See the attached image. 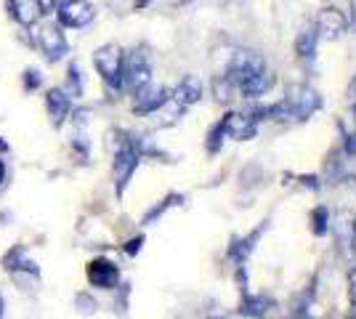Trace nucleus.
<instances>
[{"instance_id":"9d476101","label":"nucleus","mask_w":356,"mask_h":319,"mask_svg":"<svg viewBox=\"0 0 356 319\" xmlns=\"http://www.w3.org/2000/svg\"><path fill=\"white\" fill-rule=\"evenodd\" d=\"M223 131L229 138H237V141H248L258 133V122L252 120L248 112H232L223 117Z\"/></svg>"},{"instance_id":"393cba45","label":"nucleus","mask_w":356,"mask_h":319,"mask_svg":"<svg viewBox=\"0 0 356 319\" xmlns=\"http://www.w3.org/2000/svg\"><path fill=\"white\" fill-rule=\"evenodd\" d=\"M348 285H351V304L356 306V272H351V277H348Z\"/></svg>"},{"instance_id":"a878e982","label":"nucleus","mask_w":356,"mask_h":319,"mask_svg":"<svg viewBox=\"0 0 356 319\" xmlns=\"http://www.w3.org/2000/svg\"><path fill=\"white\" fill-rule=\"evenodd\" d=\"M77 304L83 306V311H93V301H90V298H86V295H80V298H77Z\"/></svg>"},{"instance_id":"1a4fd4ad","label":"nucleus","mask_w":356,"mask_h":319,"mask_svg":"<svg viewBox=\"0 0 356 319\" xmlns=\"http://www.w3.org/2000/svg\"><path fill=\"white\" fill-rule=\"evenodd\" d=\"M168 101H170V91L163 88V85H152V83H149L141 91H136L134 112L136 115H152V112L163 109Z\"/></svg>"},{"instance_id":"4468645a","label":"nucleus","mask_w":356,"mask_h":319,"mask_svg":"<svg viewBox=\"0 0 356 319\" xmlns=\"http://www.w3.org/2000/svg\"><path fill=\"white\" fill-rule=\"evenodd\" d=\"M316 43H319L316 27H314V24H306L303 30L298 32V38H296L298 59H300V61H314V56H316Z\"/></svg>"},{"instance_id":"f03ea898","label":"nucleus","mask_w":356,"mask_h":319,"mask_svg":"<svg viewBox=\"0 0 356 319\" xmlns=\"http://www.w3.org/2000/svg\"><path fill=\"white\" fill-rule=\"evenodd\" d=\"M322 106L319 93L306 83H296L287 88V96L277 104H268V120L277 122H303Z\"/></svg>"},{"instance_id":"412c9836","label":"nucleus","mask_w":356,"mask_h":319,"mask_svg":"<svg viewBox=\"0 0 356 319\" xmlns=\"http://www.w3.org/2000/svg\"><path fill=\"white\" fill-rule=\"evenodd\" d=\"M38 11H40V16L54 14L56 11V0H38Z\"/></svg>"},{"instance_id":"20e7f679","label":"nucleus","mask_w":356,"mask_h":319,"mask_svg":"<svg viewBox=\"0 0 356 319\" xmlns=\"http://www.w3.org/2000/svg\"><path fill=\"white\" fill-rule=\"evenodd\" d=\"M93 64L109 88L122 91V51H120V46H112V43L102 46L93 54Z\"/></svg>"},{"instance_id":"aec40b11","label":"nucleus","mask_w":356,"mask_h":319,"mask_svg":"<svg viewBox=\"0 0 356 319\" xmlns=\"http://www.w3.org/2000/svg\"><path fill=\"white\" fill-rule=\"evenodd\" d=\"M43 85V75H38L35 69H27L24 72V88L27 91H35V88H40Z\"/></svg>"},{"instance_id":"dca6fc26","label":"nucleus","mask_w":356,"mask_h":319,"mask_svg":"<svg viewBox=\"0 0 356 319\" xmlns=\"http://www.w3.org/2000/svg\"><path fill=\"white\" fill-rule=\"evenodd\" d=\"M268 311H271V301L264 298V295H255V298H248L245 304H242V314L245 317H268Z\"/></svg>"},{"instance_id":"9b49d317","label":"nucleus","mask_w":356,"mask_h":319,"mask_svg":"<svg viewBox=\"0 0 356 319\" xmlns=\"http://www.w3.org/2000/svg\"><path fill=\"white\" fill-rule=\"evenodd\" d=\"M88 282L93 288H102V290H112L118 288L120 282V269L106 259H96L88 266Z\"/></svg>"},{"instance_id":"5701e85b","label":"nucleus","mask_w":356,"mask_h":319,"mask_svg":"<svg viewBox=\"0 0 356 319\" xmlns=\"http://www.w3.org/2000/svg\"><path fill=\"white\" fill-rule=\"evenodd\" d=\"M346 19H348V30L356 32V0L348 3V14H346Z\"/></svg>"},{"instance_id":"c85d7f7f","label":"nucleus","mask_w":356,"mask_h":319,"mask_svg":"<svg viewBox=\"0 0 356 319\" xmlns=\"http://www.w3.org/2000/svg\"><path fill=\"white\" fill-rule=\"evenodd\" d=\"M0 317H3V295H0Z\"/></svg>"},{"instance_id":"b1692460","label":"nucleus","mask_w":356,"mask_h":319,"mask_svg":"<svg viewBox=\"0 0 356 319\" xmlns=\"http://www.w3.org/2000/svg\"><path fill=\"white\" fill-rule=\"evenodd\" d=\"M348 106H351V112H356V75L348 83Z\"/></svg>"},{"instance_id":"f3484780","label":"nucleus","mask_w":356,"mask_h":319,"mask_svg":"<svg viewBox=\"0 0 356 319\" xmlns=\"http://www.w3.org/2000/svg\"><path fill=\"white\" fill-rule=\"evenodd\" d=\"M213 91H216V99H218V104H229L234 96H237V85L229 80L226 75L216 77V83H213Z\"/></svg>"},{"instance_id":"f257e3e1","label":"nucleus","mask_w":356,"mask_h":319,"mask_svg":"<svg viewBox=\"0 0 356 319\" xmlns=\"http://www.w3.org/2000/svg\"><path fill=\"white\" fill-rule=\"evenodd\" d=\"M226 77L248 99H258L274 85V75L268 69L266 59L255 51H234V56L229 61V69H226Z\"/></svg>"},{"instance_id":"0eeeda50","label":"nucleus","mask_w":356,"mask_h":319,"mask_svg":"<svg viewBox=\"0 0 356 319\" xmlns=\"http://www.w3.org/2000/svg\"><path fill=\"white\" fill-rule=\"evenodd\" d=\"M316 35L325 38V40H338L343 38V32L348 30V19H346V11L335 8V6H327L319 11L316 16Z\"/></svg>"},{"instance_id":"4be33fe9","label":"nucleus","mask_w":356,"mask_h":319,"mask_svg":"<svg viewBox=\"0 0 356 319\" xmlns=\"http://www.w3.org/2000/svg\"><path fill=\"white\" fill-rule=\"evenodd\" d=\"M141 245H144V237H134L131 243L125 245V253H128V256H136V253L141 250Z\"/></svg>"},{"instance_id":"bb28decb","label":"nucleus","mask_w":356,"mask_h":319,"mask_svg":"<svg viewBox=\"0 0 356 319\" xmlns=\"http://www.w3.org/2000/svg\"><path fill=\"white\" fill-rule=\"evenodd\" d=\"M3 179H6V165H3V160H0V183H3Z\"/></svg>"},{"instance_id":"f8f14e48","label":"nucleus","mask_w":356,"mask_h":319,"mask_svg":"<svg viewBox=\"0 0 356 319\" xmlns=\"http://www.w3.org/2000/svg\"><path fill=\"white\" fill-rule=\"evenodd\" d=\"M202 99V83L197 80V77H192V75H186L181 83H178L176 88H173V93H170V101H176L178 106H192V104H197Z\"/></svg>"},{"instance_id":"6e6552de","label":"nucleus","mask_w":356,"mask_h":319,"mask_svg":"<svg viewBox=\"0 0 356 319\" xmlns=\"http://www.w3.org/2000/svg\"><path fill=\"white\" fill-rule=\"evenodd\" d=\"M38 46L40 51L45 54V59L48 61H59L70 46H67V38H64V32H61L59 24H43L40 30H38Z\"/></svg>"},{"instance_id":"39448f33","label":"nucleus","mask_w":356,"mask_h":319,"mask_svg":"<svg viewBox=\"0 0 356 319\" xmlns=\"http://www.w3.org/2000/svg\"><path fill=\"white\" fill-rule=\"evenodd\" d=\"M96 16V8L88 0H56V19L59 27H70V30H83L88 27Z\"/></svg>"},{"instance_id":"c756f323","label":"nucleus","mask_w":356,"mask_h":319,"mask_svg":"<svg viewBox=\"0 0 356 319\" xmlns=\"http://www.w3.org/2000/svg\"><path fill=\"white\" fill-rule=\"evenodd\" d=\"M348 319H356V306H354V314H351V317H348Z\"/></svg>"},{"instance_id":"ddd939ff","label":"nucleus","mask_w":356,"mask_h":319,"mask_svg":"<svg viewBox=\"0 0 356 319\" xmlns=\"http://www.w3.org/2000/svg\"><path fill=\"white\" fill-rule=\"evenodd\" d=\"M45 106H48V115L54 117V122L61 125L70 117V112H72V99L61 88H51V91L45 93Z\"/></svg>"},{"instance_id":"a211bd4d","label":"nucleus","mask_w":356,"mask_h":319,"mask_svg":"<svg viewBox=\"0 0 356 319\" xmlns=\"http://www.w3.org/2000/svg\"><path fill=\"white\" fill-rule=\"evenodd\" d=\"M64 93H67L70 99L83 96V77H80V69H77V61H72V64H70V77H67Z\"/></svg>"},{"instance_id":"6ab92c4d","label":"nucleus","mask_w":356,"mask_h":319,"mask_svg":"<svg viewBox=\"0 0 356 319\" xmlns=\"http://www.w3.org/2000/svg\"><path fill=\"white\" fill-rule=\"evenodd\" d=\"M223 136H226V131H223V122H218V125L210 131V141H208L210 152H218V147L223 144Z\"/></svg>"},{"instance_id":"2eb2a0df","label":"nucleus","mask_w":356,"mask_h":319,"mask_svg":"<svg viewBox=\"0 0 356 319\" xmlns=\"http://www.w3.org/2000/svg\"><path fill=\"white\" fill-rule=\"evenodd\" d=\"M8 11L14 16L22 27H30L40 19L38 11V0H8Z\"/></svg>"},{"instance_id":"423d86ee","label":"nucleus","mask_w":356,"mask_h":319,"mask_svg":"<svg viewBox=\"0 0 356 319\" xmlns=\"http://www.w3.org/2000/svg\"><path fill=\"white\" fill-rule=\"evenodd\" d=\"M136 165H138V149L131 138H125L120 144L118 154H115V181H118V195H122L125 183L131 181Z\"/></svg>"},{"instance_id":"cd10ccee","label":"nucleus","mask_w":356,"mask_h":319,"mask_svg":"<svg viewBox=\"0 0 356 319\" xmlns=\"http://www.w3.org/2000/svg\"><path fill=\"white\" fill-rule=\"evenodd\" d=\"M0 152H8V144H6L3 138H0Z\"/></svg>"},{"instance_id":"7ed1b4c3","label":"nucleus","mask_w":356,"mask_h":319,"mask_svg":"<svg viewBox=\"0 0 356 319\" xmlns=\"http://www.w3.org/2000/svg\"><path fill=\"white\" fill-rule=\"evenodd\" d=\"M149 83H152V64L147 54L144 51L122 54V88L136 93Z\"/></svg>"}]
</instances>
